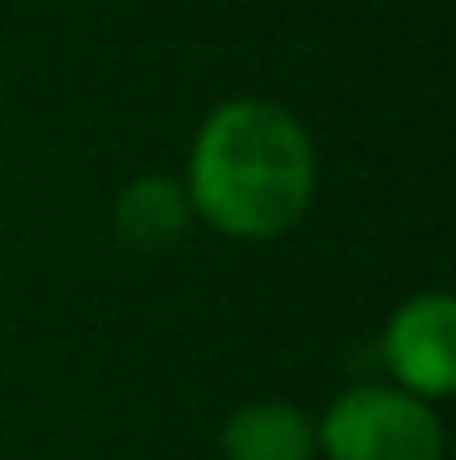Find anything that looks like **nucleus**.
I'll return each instance as SVG.
<instances>
[{"label":"nucleus","mask_w":456,"mask_h":460,"mask_svg":"<svg viewBox=\"0 0 456 460\" xmlns=\"http://www.w3.org/2000/svg\"><path fill=\"white\" fill-rule=\"evenodd\" d=\"M182 186L197 221L211 230L231 240H280L309 211L319 162L290 108L270 98H231L206 113Z\"/></svg>","instance_id":"1"},{"label":"nucleus","mask_w":456,"mask_h":460,"mask_svg":"<svg viewBox=\"0 0 456 460\" xmlns=\"http://www.w3.org/2000/svg\"><path fill=\"white\" fill-rule=\"evenodd\" d=\"M324 460H442L447 436L432 402L403 387H349L314 421Z\"/></svg>","instance_id":"2"},{"label":"nucleus","mask_w":456,"mask_h":460,"mask_svg":"<svg viewBox=\"0 0 456 460\" xmlns=\"http://www.w3.org/2000/svg\"><path fill=\"white\" fill-rule=\"evenodd\" d=\"M383 363L393 387L422 402H442L456 392V299L452 294H412L398 304L383 328Z\"/></svg>","instance_id":"3"},{"label":"nucleus","mask_w":456,"mask_h":460,"mask_svg":"<svg viewBox=\"0 0 456 460\" xmlns=\"http://www.w3.org/2000/svg\"><path fill=\"white\" fill-rule=\"evenodd\" d=\"M192 221H197V211H192L187 186L177 177H162V172L133 177L113 201L118 240H123L128 250H143V255H162V250L182 245Z\"/></svg>","instance_id":"4"},{"label":"nucleus","mask_w":456,"mask_h":460,"mask_svg":"<svg viewBox=\"0 0 456 460\" xmlns=\"http://www.w3.org/2000/svg\"><path fill=\"white\" fill-rule=\"evenodd\" d=\"M221 456L226 460H314L319 456L314 416L280 397L246 402L221 426Z\"/></svg>","instance_id":"5"}]
</instances>
